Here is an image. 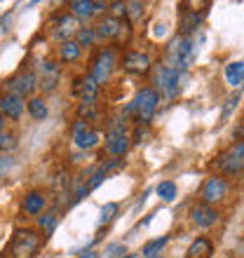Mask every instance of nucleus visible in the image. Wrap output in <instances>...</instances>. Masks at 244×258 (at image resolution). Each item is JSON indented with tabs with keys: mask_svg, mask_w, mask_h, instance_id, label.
I'll return each instance as SVG.
<instances>
[{
	"mask_svg": "<svg viewBox=\"0 0 244 258\" xmlns=\"http://www.w3.org/2000/svg\"><path fill=\"white\" fill-rule=\"evenodd\" d=\"M225 80L230 87H244V61H232L225 66Z\"/></svg>",
	"mask_w": 244,
	"mask_h": 258,
	"instance_id": "21",
	"label": "nucleus"
},
{
	"mask_svg": "<svg viewBox=\"0 0 244 258\" xmlns=\"http://www.w3.org/2000/svg\"><path fill=\"white\" fill-rule=\"evenodd\" d=\"M225 195H228V181L223 176H209L202 185V192H200V200L202 204H218L223 202Z\"/></svg>",
	"mask_w": 244,
	"mask_h": 258,
	"instance_id": "7",
	"label": "nucleus"
},
{
	"mask_svg": "<svg viewBox=\"0 0 244 258\" xmlns=\"http://www.w3.org/2000/svg\"><path fill=\"white\" fill-rule=\"evenodd\" d=\"M3 129H5V117L0 115V134H3Z\"/></svg>",
	"mask_w": 244,
	"mask_h": 258,
	"instance_id": "41",
	"label": "nucleus"
},
{
	"mask_svg": "<svg viewBox=\"0 0 244 258\" xmlns=\"http://www.w3.org/2000/svg\"><path fill=\"white\" fill-rule=\"evenodd\" d=\"M228 155L239 160V162H244V141H237L235 146H230V148H228Z\"/></svg>",
	"mask_w": 244,
	"mask_h": 258,
	"instance_id": "34",
	"label": "nucleus"
},
{
	"mask_svg": "<svg viewBox=\"0 0 244 258\" xmlns=\"http://www.w3.org/2000/svg\"><path fill=\"white\" fill-rule=\"evenodd\" d=\"M80 54H82V47L75 40H66V42H61V45H59V59L64 63L78 61V59H80Z\"/></svg>",
	"mask_w": 244,
	"mask_h": 258,
	"instance_id": "22",
	"label": "nucleus"
},
{
	"mask_svg": "<svg viewBox=\"0 0 244 258\" xmlns=\"http://www.w3.org/2000/svg\"><path fill=\"white\" fill-rule=\"evenodd\" d=\"M143 14H146V5L134 0V3H127V19L134 24V21H141Z\"/></svg>",
	"mask_w": 244,
	"mask_h": 258,
	"instance_id": "31",
	"label": "nucleus"
},
{
	"mask_svg": "<svg viewBox=\"0 0 244 258\" xmlns=\"http://www.w3.org/2000/svg\"><path fill=\"white\" fill-rule=\"evenodd\" d=\"M155 192L160 195V200L171 202V200H176V183H174V181H162V183L155 188Z\"/></svg>",
	"mask_w": 244,
	"mask_h": 258,
	"instance_id": "30",
	"label": "nucleus"
},
{
	"mask_svg": "<svg viewBox=\"0 0 244 258\" xmlns=\"http://www.w3.org/2000/svg\"><path fill=\"white\" fill-rule=\"evenodd\" d=\"M169 235H162V237H157V239H150V242H146V244L141 246V256L143 258H153V256H157V253L164 249V244L169 242Z\"/></svg>",
	"mask_w": 244,
	"mask_h": 258,
	"instance_id": "27",
	"label": "nucleus"
},
{
	"mask_svg": "<svg viewBox=\"0 0 244 258\" xmlns=\"http://www.w3.org/2000/svg\"><path fill=\"white\" fill-rule=\"evenodd\" d=\"M45 204H47V197L40 190H28L24 195V200H21V211L28 214V216H38V214H42Z\"/></svg>",
	"mask_w": 244,
	"mask_h": 258,
	"instance_id": "16",
	"label": "nucleus"
},
{
	"mask_svg": "<svg viewBox=\"0 0 244 258\" xmlns=\"http://www.w3.org/2000/svg\"><path fill=\"white\" fill-rule=\"evenodd\" d=\"M148 136H150L148 124H139V127H136V132H134V139H132V141H134V143H143L146 139H148Z\"/></svg>",
	"mask_w": 244,
	"mask_h": 258,
	"instance_id": "33",
	"label": "nucleus"
},
{
	"mask_svg": "<svg viewBox=\"0 0 244 258\" xmlns=\"http://www.w3.org/2000/svg\"><path fill=\"white\" fill-rule=\"evenodd\" d=\"M94 28H96V38H99V42L101 40H122V31L129 28V24L127 21H122V19H115L113 14H108V17H103Z\"/></svg>",
	"mask_w": 244,
	"mask_h": 258,
	"instance_id": "8",
	"label": "nucleus"
},
{
	"mask_svg": "<svg viewBox=\"0 0 244 258\" xmlns=\"http://www.w3.org/2000/svg\"><path fill=\"white\" fill-rule=\"evenodd\" d=\"M218 167H221V171H223V174H228V176H237V174H242L244 162H239V160L230 157L228 153H223V155L218 157Z\"/></svg>",
	"mask_w": 244,
	"mask_h": 258,
	"instance_id": "25",
	"label": "nucleus"
},
{
	"mask_svg": "<svg viewBox=\"0 0 244 258\" xmlns=\"http://www.w3.org/2000/svg\"><path fill=\"white\" fill-rule=\"evenodd\" d=\"M110 10H113V17L115 19H122V17H127V3H110Z\"/></svg>",
	"mask_w": 244,
	"mask_h": 258,
	"instance_id": "35",
	"label": "nucleus"
},
{
	"mask_svg": "<svg viewBox=\"0 0 244 258\" xmlns=\"http://www.w3.org/2000/svg\"><path fill=\"white\" fill-rule=\"evenodd\" d=\"M99 132L96 129H92L85 120H75V124H73V141H75V146L80 150H92V148H96L99 146Z\"/></svg>",
	"mask_w": 244,
	"mask_h": 258,
	"instance_id": "9",
	"label": "nucleus"
},
{
	"mask_svg": "<svg viewBox=\"0 0 244 258\" xmlns=\"http://www.w3.org/2000/svg\"><path fill=\"white\" fill-rule=\"evenodd\" d=\"M42 75L38 80V87L42 92H54L56 85H59V75H61V66L56 61H42Z\"/></svg>",
	"mask_w": 244,
	"mask_h": 258,
	"instance_id": "14",
	"label": "nucleus"
},
{
	"mask_svg": "<svg viewBox=\"0 0 244 258\" xmlns=\"http://www.w3.org/2000/svg\"><path fill=\"white\" fill-rule=\"evenodd\" d=\"M202 19H204V14L193 12V10H183L181 19H178V31H181V38H190L193 33H197V31H200V26H202Z\"/></svg>",
	"mask_w": 244,
	"mask_h": 258,
	"instance_id": "15",
	"label": "nucleus"
},
{
	"mask_svg": "<svg viewBox=\"0 0 244 258\" xmlns=\"http://www.w3.org/2000/svg\"><path fill=\"white\" fill-rule=\"evenodd\" d=\"M35 87H38V75H35L33 71H28V68L19 71V73L12 75V78L5 82L7 94H17V96H21V99L31 94Z\"/></svg>",
	"mask_w": 244,
	"mask_h": 258,
	"instance_id": "6",
	"label": "nucleus"
},
{
	"mask_svg": "<svg viewBox=\"0 0 244 258\" xmlns=\"http://www.w3.org/2000/svg\"><path fill=\"white\" fill-rule=\"evenodd\" d=\"M125 253H127V246L120 244V242H115V244H108V246H106L103 256H106V258H125Z\"/></svg>",
	"mask_w": 244,
	"mask_h": 258,
	"instance_id": "32",
	"label": "nucleus"
},
{
	"mask_svg": "<svg viewBox=\"0 0 244 258\" xmlns=\"http://www.w3.org/2000/svg\"><path fill=\"white\" fill-rule=\"evenodd\" d=\"M73 21H75L73 14H61V17H56V19H54V31H52V35H54V38H59L61 42H66V40H68V35L73 33Z\"/></svg>",
	"mask_w": 244,
	"mask_h": 258,
	"instance_id": "19",
	"label": "nucleus"
},
{
	"mask_svg": "<svg viewBox=\"0 0 244 258\" xmlns=\"http://www.w3.org/2000/svg\"><path fill=\"white\" fill-rule=\"evenodd\" d=\"M122 68L132 75H146L150 71V56L146 54V52H139V49L127 52V54H125V61H122Z\"/></svg>",
	"mask_w": 244,
	"mask_h": 258,
	"instance_id": "12",
	"label": "nucleus"
},
{
	"mask_svg": "<svg viewBox=\"0 0 244 258\" xmlns=\"http://www.w3.org/2000/svg\"><path fill=\"white\" fill-rule=\"evenodd\" d=\"M26 108H28V115L33 117V120H47V115H49L47 101H45V99H40V96H33V99H28Z\"/></svg>",
	"mask_w": 244,
	"mask_h": 258,
	"instance_id": "23",
	"label": "nucleus"
},
{
	"mask_svg": "<svg viewBox=\"0 0 244 258\" xmlns=\"http://www.w3.org/2000/svg\"><path fill=\"white\" fill-rule=\"evenodd\" d=\"M75 42L80 45V47H94L99 38H96V28L94 26H82L75 31Z\"/></svg>",
	"mask_w": 244,
	"mask_h": 258,
	"instance_id": "26",
	"label": "nucleus"
},
{
	"mask_svg": "<svg viewBox=\"0 0 244 258\" xmlns=\"http://www.w3.org/2000/svg\"><path fill=\"white\" fill-rule=\"evenodd\" d=\"M101 115V108L99 103H78V120H85V122H94Z\"/></svg>",
	"mask_w": 244,
	"mask_h": 258,
	"instance_id": "28",
	"label": "nucleus"
},
{
	"mask_svg": "<svg viewBox=\"0 0 244 258\" xmlns=\"http://www.w3.org/2000/svg\"><path fill=\"white\" fill-rule=\"evenodd\" d=\"M129 146H132V139L127 134H115V136H106V150H108V155L117 157H125L127 155Z\"/></svg>",
	"mask_w": 244,
	"mask_h": 258,
	"instance_id": "17",
	"label": "nucleus"
},
{
	"mask_svg": "<svg viewBox=\"0 0 244 258\" xmlns=\"http://www.w3.org/2000/svg\"><path fill=\"white\" fill-rule=\"evenodd\" d=\"M68 10L73 14L75 19H82V21H89L94 17V0H71L68 3Z\"/></svg>",
	"mask_w": 244,
	"mask_h": 258,
	"instance_id": "18",
	"label": "nucleus"
},
{
	"mask_svg": "<svg viewBox=\"0 0 244 258\" xmlns=\"http://www.w3.org/2000/svg\"><path fill=\"white\" fill-rule=\"evenodd\" d=\"M108 10V3H99V0H94V12L96 14H103Z\"/></svg>",
	"mask_w": 244,
	"mask_h": 258,
	"instance_id": "39",
	"label": "nucleus"
},
{
	"mask_svg": "<svg viewBox=\"0 0 244 258\" xmlns=\"http://www.w3.org/2000/svg\"><path fill=\"white\" fill-rule=\"evenodd\" d=\"M117 207L115 202H108V204H103L101 207V216H99V225L101 228H106V225H110L113 221H115V216H117Z\"/></svg>",
	"mask_w": 244,
	"mask_h": 258,
	"instance_id": "29",
	"label": "nucleus"
},
{
	"mask_svg": "<svg viewBox=\"0 0 244 258\" xmlns=\"http://www.w3.org/2000/svg\"><path fill=\"white\" fill-rule=\"evenodd\" d=\"M181 73L183 71H176V68L160 66L155 71V92L160 89L167 99H176L181 89Z\"/></svg>",
	"mask_w": 244,
	"mask_h": 258,
	"instance_id": "4",
	"label": "nucleus"
},
{
	"mask_svg": "<svg viewBox=\"0 0 244 258\" xmlns=\"http://www.w3.org/2000/svg\"><path fill=\"white\" fill-rule=\"evenodd\" d=\"M10 141H14V139H10V136H7L5 132H3V134H0V150L10 148V146H12V143H10Z\"/></svg>",
	"mask_w": 244,
	"mask_h": 258,
	"instance_id": "37",
	"label": "nucleus"
},
{
	"mask_svg": "<svg viewBox=\"0 0 244 258\" xmlns=\"http://www.w3.org/2000/svg\"><path fill=\"white\" fill-rule=\"evenodd\" d=\"M153 258H162V253H157V256H153Z\"/></svg>",
	"mask_w": 244,
	"mask_h": 258,
	"instance_id": "42",
	"label": "nucleus"
},
{
	"mask_svg": "<svg viewBox=\"0 0 244 258\" xmlns=\"http://www.w3.org/2000/svg\"><path fill=\"white\" fill-rule=\"evenodd\" d=\"M24 110H26V101L17 94H3L0 96V115L10 117V120H19L24 115Z\"/></svg>",
	"mask_w": 244,
	"mask_h": 258,
	"instance_id": "13",
	"label": "nucleus"
},
{
	"mask_svg": "<svg viewBox=\"0 0 244 258\" xmlns=\"http://www.w3.org/2000/svg\"><path fill=\"white\" fill-rule=\"evenodd\" d=\"M211 253H214V244H211V239L197 237L195 242L188 246L186 258H211Z\"/></svg>",
	"mask_w": 244,
	"mask_h": 258,
	"instance_id": "20",
	"label": "nucleus"
},
{
	"mask_svg": "<svg viewBox=\"0 0 244 258\" xmlns=\"http://www.w3.org/2000/svg\"><path fill=\"white\" fill-rule=\"evenodd\" d=\"M10 167H12V160H7V157H0V176H3V174H5Z\"/></svg>",
	"mask_w": 244,
	"mask_h": 258,
	"instance_id": "38",
	"label": "nucleus"
},
{
	"mask_svg": "<svg viewBox=\"0 0 244 258\" xmlns=\"http://www.w3.org/2000/svg\"><path fill=\"white\" fill-rule=\"evenodd\" d=\"M56 225H59V211H47V214L38 216V230H40L45 237H49V235L56 230Z\"/></svg>",
	"mask_w": 244,
	"mask_h": 258,
	"instance_id": "24",
	"label": "nucleus"
},
{
	"mask_svg": "<svg viewBox=\"0 0 244 258\" xmlns=\"http://www.w3.org/2000/svg\"><path fill=\"white\" fill-rule=\"evenodd\" d=\"M42 246V235L33 228H17L10 242V256L12 258H35Z\"/></svg>",
	"mask_w": 244,
	"mask_h": 258,
	"instance_id": "1",
	"label": "nucleus"
},
{
	"mask_svg": "<svg viewBox=\"0 0 244 258\" xmlns=\"http://www.w3.org/2000/svg\"><path fill=\"white\" fill-rule=\"evenodd\" d=\"M113 68H115V52L110 47L106 49H99L94 56V61H92V71H89V75L94 78L99 85H106L110 78V73H113Z\"/></svg>",
	"mask_w": 244,
	"mask_h": 258,
	"instance_id": "5",
	"label": "nucleus"
},
{
	"mask_svg": "<svg viewBox=\"0 0 244 258\" xmlns=\"http://www.w3.org/2000/svg\"><path fill=\"white\" fill-rule=\"evenodd\" d=\"M197 59V45L193 38H176L167 47V61L169 68H176V71H186L195 63Z\"/></svg>",
	"mask_w": 244,
	"mask_h": 258,
	"instance_id": "3",
	"label": "nucleus"
},
{
	"mask_svg": "<svg viewBox=\"0 0 244 258\" xmlns=\"http://www.w3.org/2000/svg\"><path fill=\"white\" fill-rule=\"evenodd\" d=\"M73 92L80 94V103H99L101 85H99L92 75H85V78H78V80H75Z\"/></svg>",
	"mask_w": 244,
	"mask_h": 258,
	"instance_id": "11",
	"label": "nucleus"
},
{
	"mask_svg": "<svg viewBox=\"0 0 244 258\" xmlns=\"http://www.w3.org/2000/svg\"><path fill=\"white\" fill-rule=\"evenodd\" d=\"M190 221L197 225V228H211L221 221V211L211 204H197L190 209Z\"/></svg>",
	"mask_w": 244,
	"mask_h": 258,
	"instance_id": "10",
	"label": "nucleus"
},
{
	"mask_svg": "<svg viewBox=\"0 0 244 258\" xmlns=\"http://www.w3.org/2000/svg\"><path fill=\"white\" fill-rule=\"evenodd\" d=\"M157 103H160V94L155 92V87H143L136 99L125 108V115H136V122L139 124H148L153 120L157 110Z\"/></svg>",
	"mask_w": 244,
	"mask_h": 258,
	"instance_id": "2",
	"label": "nucleus"
},
{
	"mask_svg": "<svg viewBox=\"0 0 244 258\" xmlns=\"http://www.w3.org/2000/svg\"><path fill=\"white\" fill-rule=\"evenodd\" d=\"M78 258H101V253L99 251H85V253H80Z\"/></svg>",
	"mask_w": 244,
	"mask_h": 258,
	"instance_id": "40",
	"label": "nucleus"
},
{
	"mask_svg": "<svg viewBox=\"0 0 244 258\" xmlns=\"http://www.w3.org/2000/svg\"><path fill=\"white\" fill-rule=\"evenodd\" d=\"M120 164H122V160H110V162H101V164H99V167H101V169L106 171V174H108V171L117 169V167H120Z\"/></svg>",
	"mask_w": 244,
	"mask_h": 258,
	"instance_id": "36",
	"label": "nucleus"
}]
</instances>
